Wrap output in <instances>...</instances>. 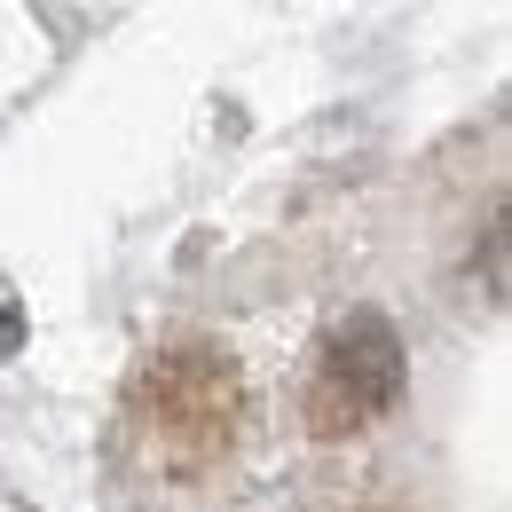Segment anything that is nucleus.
Returning <instances> with one entry per match:
<instances>
[{
	"mask_svg": "<svg viewBox=\"0 0 512 512\" xmlns=\"http://www.w3.org/2000/svg\"><path fill=\"white\" fill-rule=\"evenodd\" d=\"M394 402H402V339L386 316L355 308L316 347L308 386H300V418L316 442H347V434H371L379 418H394Z\"/></svg>",
	"mask_w": 512,
	"mask_h": 512,
	"instance_id": "nucleus-2",
	"label": "nucleus"
},
{
	"mask_svg": "<svg viewBox=\"0 0 512 512\" xmlns=\"http://www.w3.org/2000/svg\"><path fill=\"white\" fill-rule=\"evenodd\" d=\"M245 371L221 339H166L119 394V442L150 489H205L245 449Z\"/></svg>",
	"mask_w": 512,
	"mask_h": 512,
	"instance_id": "nucleus-1",
	"label": "nucleus"
}]
</instances>
